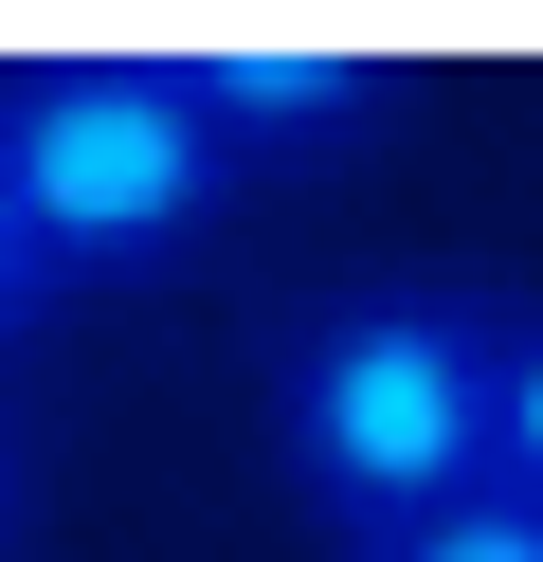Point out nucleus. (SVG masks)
I'll return each mask as SVG.
<instances>
[{"instance_id":"obj_1","label":"nucleus","mask_w":543,"mask_h":562,"mask_svg":"<svg viewBox=\"0 0 543 562\" xmlns=\"http://www.w3.org/2000/svg\"><path fill=\"white\" fill-rule=\"evenodd\" d=\"M489 345H507V308L489 291H417V272L398 291H326L272 345V453L344 526V562L434 526L453 490H489Z\"/></svg>"},{"instance_id":"obj_2","label":"nucleus","mask_w":543,"mask_h":562,"mask_svg":"<svg viewBox=\"0 0 543 562\" xmlns=\"http://www.w3.org/2000/svg\"><path fill=\"white\" fill-rule=\"evenodd\" d=\"M0 182L55 291H127L181 272L236 200V146L181 91V37H109V55H19L0 74Z\"/></svg>"},{"instance_id":"obj_3","label":"nucleus","mask_w":543,"mask_h":562,"mask_svg":"<svg viewBox=\"0 0 543 562\" xmlns=\"http://www.w3.org/2000/svg\"><path fill=\"white\" fill-rule=\"evenodd\" d=\"M181 91H200L217 146H344V127H398V55L381 37H181Z\"/></svg>"},{"instance_id":"obj_4","label":"nucleus","mask_w":543,"mask_h":562,"mask_svg":"<svg viewBox=\"0 0 543 562\" xmlns=\"http://www.w3.org/2000/svg\"><path fill=\"white\" fill-rule=\"evenodd\" d=\"M489 490L543 508V308H507V345H489Z\"/></svg>"},{"instance_id":"obj_5","label":"nucleus","mask_w":543,"mask_h":562,"mask_svg":"<svg viewBox=\"0 0 543 562\" xmlns=\"http://www.w3.org/2000/svg\"><path fill=\"white\" fill-rule=\"evenodd\" d=\"M362 562H543V508H507V490H453L434 526H398V544H362Z\"/></svg>"},{"instance_id":"obj_6","label":"nucleus","mask_w":543,"mask_h":562,"mask_svg":"<svg viewBox=\"0 0 543 562\" xmlns=\"http://www.w3.org/2000/svg\"><path fill=\"white\" fill-rule=\"evenodd\" d=\"M36 308H55V272H36V236H19V182H0V345H19Z\"/></svg>"},{"instance_id":"obj_7","label":"nucleus","mask_w":543,"mask_h":562,"mask_svg":"<svg viewBox=\"0 0 543 562\" xmlns=\"http://www.w3.org/2000/svg\"><path fill=\"white\" fill-rule=\"evenodd\" d=\"M0 562H19V436H0Z\"/></svg>"}]
</instances>
